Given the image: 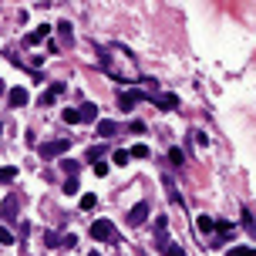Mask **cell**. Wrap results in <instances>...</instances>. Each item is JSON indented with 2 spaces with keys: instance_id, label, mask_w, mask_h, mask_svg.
I'll return each mask as SVG.
<instances>
[{
  "instance_id": "obj_27",
  "label": "cell",
  "mask_w": 256,
  "mask_h": 256,
  "mask_svg": "<svg viewBox=\"0 0 256 256\" xmlns=\"http://www.w3.org/2000/svg\"><path fill=\"white\" fill-rule=\"evenodd\" d=\"M88 256H101V253H98V250H94V253H88Z\"/></svg>"
},
{
  "instance_id": "obj_9",
  "label": "cell",
  "mask_w": 256,
  "mask_h": 256,
  "mask_svg": "<svg viewBox=\"0 0 256 256\" xmlns=\"http://www.w3.org/2000/svg\"><path fill=\"white\" fill-rule=\"evenodd\" d=\"M7 101H10L14 108H24V105L31 101V94H27V88H14V91L7 94Z\"/></svg>"
},
{
  "instance_id": "obj_28",
  "label": "cell",
  "mask_w": 256,
  "mask_h": 256,
  "mask_svg": "<svg viewBox=\"0 0 256 256\" xmlns=\"http://www.w3.org/2000/svg\"><path fill=\"white\" fill-rule=\"evenodd\" d=\"M0 135H3V125H0Z\"/></svg>"
},
{
  "instance_id": "obj_20",
  "label": "cell",
  "mask_w": 256,
  "mask_h": 256,
  "mask_svg": "<svg viewBox=\"0 0 256 256\" xmlns=\"http://www.w3.org/2000/svg\"><path fill=\"white\" fill-rule=\"evenodd\" d=\"M44 246H47V250H54V246H61V239H57V233H44Z\"/></svg>"
},
{
  "instance_id": "obj_18",
  "label": "cell",
  "mask_w": 256,
  "mask_h": 256,
  "mask_svg": "<svg viewBox=\"0 0 256 256\" xmlns=\"http://www.w3.org/2000/svg\"><path fill=\"white\" fill-rule=\"evenodd\" d=\"M226 256H256V250H250V246H233Z\"/></svg>"
},
{
  "instance_id": "obj_7",
  "label": "cell",
  "mask_w": 256,
  "mask_h": 256,
  "mask_svg": "<svg viewBox=\"0 0 256 256\" xmlns=\"http://www.w3.org/2000/svg\"><path fill=\"white\" fill-rule=\"evenodd\" d=\"M44 37H51V27H47V24H41L37 31H31V34L24 37V44H27V47H34V44H41V41H44Z\"/></svg>"
},
{
  "instance_id": "obj_15",
  "label": "cell",
  "mask_w": 256,
  "mask_h": 256,
  "mask_svg": "<svg viewBox=\"0 0 256 256\" xmlns=\"http://www.w3.org/2000/svg\"><path fill=\"white\" fill-rule=\"evenodd\" d=\"M94 206H98V196H94V192H85V196H81V209H85V213H91Z\"/></svg>"
},
{
  "instance_id": "obj_22",
  "label": "cell",
  "mask_w": 256,
  "mask_h": 256,
  "mask_svg": "<svg viewBox=\"0 0 256 256\" xmlns=\"http://www.w3.org/2000/svg\"><path fill=\"white\" fill-rule=\"evenodd\" d=\"M111 159H115V165H125V162H128V148H118Z\"/></svg>"
},
{
  "instance_id": "obj_24",
  "label": "cell",
  "mask_w": 256,
  "mask_h": 256,
  "mask_svg": "<svg viewBox=\"0 0 256 256\" xmlns=\"http://www.w3.org/2000/svg\"><path fill=\"white\" fill-rule=\"evenodd\" d=\"M61 169H64L68 175H74V172H78V162H71V159H64V162H61Z\"/></svg>"
},
{
  "instance_id": "obj_25",
  "label": "cell",
  "mask_w": 256,
  "mask_h": 256,
  "mask_svg": "<svg viewBox=\"0 0 256 256\" xmlns=\"http://www.w3.org/2000/svg\"><path fill=\"white\" fill-rule=\"evenodd\" d=\"M57 31H61V37H68V41H71V24H68V20H61V24H57Z\"/></svg>"
},
{
  "instance_id": "obj_23",
  "label": "cell",
  "mask_w": 256,
  "mask_h": 256,
  "mask_svg": "<svg viewBox=\"0 0 256 256\" xmlns=\"http://www.w3.org/2000/svg\"><path fill=\"white\" fill-rule=\"evenodd\" d=\"M94 175L105 179V175H108V162H94Z\"/></svg>"
},
{
  "instance_id": "obj_10",
  "label": "cell",
  "mask_w": 256,
  "mask_h": 256,
  "mask_svg": "<svg viewBox=\"0 0 256 256\" xmlns=\"http://www.w3.org/2000/svg\"><path fill=\"white\" fill-rule=\"evenodd\" d=\"M78 118H81V122H94V118H98V105H81V108H78Z\"/></svg>"
},
{
  "instance_id": "obj_12",
  "label": "cell",
  "mask_w": 256,
  "mask_h": 256,
  "mask_svg": "<svg viewBox=\"0 0 256 256\" xmlns=\"http://www.w3.org/2000/svg\"><path fill=\"white\" fill-rule=\"evenodd\" d=\"M115 131H118V125H115V122H108V118H105V122H98V135H101V138H111Z\"/></svg>"
},
{
  "instance_id": "obj_26",
  "label": "cell",
  "mask_w": 256,
  "mask_h": 256,
  "mask_svg": "<svg viewBox=\"0 0 256 256\" xmlns=\"http://www.w3.org/2000/svg\"><path fill=\"white\" fill-rule=\"evenodd\" d=\"M169 159H172V162L179 165V162H182V159H185V155H182V152H179V148H172V152H169Z\"/></svg>"
},
{
  "instance_id": "obj_2",
  "label": "cell",
  "mask_w": 256,
  "mask_h": 256,
  "mask_svg": "<svg viewBox=\"0 0 256 256\" xmlns=\"http://www.w3.org/2000/svg\"><path fill=\"white\" fill-rule=\"evenodd\" d=\"M91 239H98V243H108V239H115V226H111L108 219H94V222H91Z\"/></svg>"
},
{
  "instance_id": "obj_5",
  "label": "cell",
  "mask_w": 256,
  "mask_h": 256,
  "mask_svg": "<svg viewBox=\"0 0 256 256\" xmlns=\"http://www.w3.org/2000/svg\"><path fill=\"white\" fill-rule=\"evenodd\" d=\"M148 216V202H135L131 209H128V226H142Z\"/></svg>"
},
{
  "instance_id": "obj_11",
  "label": "cell",
  "mask_w": 256,
  "mask_h": 256,
  "mask_svg": "<svg viewBox=\"0 0 256 256\" xmlns=\"http://www.w3.org/2000/svg\"><path fill=\"white\" fill-rule=\"evenodd\" d=\"M159 250H162L165 256H185L182 246H179V243H169V239H165V243H159Z\"/></svg>"
},
{
  "instance_id": "obj_13",
  "label": "cell",
  "mask_w": 256,
  "mask_h": 256,
  "mask_svg": "<svg viewBox=\"0 0 256 256\" xmlns=\"http://www.w3.org/2000/svg\"><path fill=\"white\" fill-rule=\"evenodd\" d=\"M165 229H169V219L159 216V219H155V236H159V243H165ZM159 243H155V246H159Z\"/></svg>"
},
{
  "instance_id": "obj_21",
  "label": "cell",
  "mask_w": 256,
  "mask_h": 256,
  "mask_svg": "<svg viewBox=\"0 0 256 256\" xmlns=\"http://www.w3.org/2000/svg\"><path fill=\"white\" fill-rule=\"evenodd\" d=\"M10 243H14L10 229H7V226H0V246H10Z\"/></svg>"
},
{
  "instance_id": "obj_4",
  "label": "cell",
  "mask_w": 256,
  "mask_h": 256,
  "mask_svg": "<svg viewBox=\"0 0 256 256\" xmlns=\"http://www.w3.org/2000/svg\"><path fill=\"white\" fill-rule=\"evenodd\" d=\"M17 209H20V196H17V192H10L7 199L0 202V213H3L7 219H17Z\"/></svg>"
},
{
  "instance_id": "obj_6",
  "label": "cell",
  "mask_w": 256,
  "mask_h": 256,
  "mask_svg": "<svg viewBox=\"0 0 256 256\" xmlns=\"http://www.w3.org/2000/svg\"><path fill=\"white\" fill-rule=\"evenodd\" d=\"M148 98H152L162 111H175L179 108V98H175V94H148Z\"/></svg>"
},
{
  "instance_id": "obj_16",
  "label": "cell",
  "mask_w": 256,
  "mask_h": 256,
  "mask_svg": "<svg viewBox=\"0 0 256 256\" xmlns=\"http://www.w3.org/2000/svg\"><path fill=\"white\" fill-rule=\"evenodd\" d=\"M61 118H64L68 125H78V122H81V118H78V108H64V111H61Z\"/></svg>"
},
{
  "instance_id": "obj_17",
  "label": "cell",
  "mask_w": 256,
  "mask_h": 256,
  "mask_svg": "<svg viewBox=\"0 0 256 256\" xmlns=\"http://www.w3.org/2000/svg\"><path fill=\"white\" fill-rule=\"evenodd\" d=\"M196 226H199V233H213V229H216V222L209 219V216H199V222H196Z\"/></svg>"
},
{
  "instance_id": "obj_8",
  "label": "cell",
  "mask_w": 256,
  "mask_h": 256,
  "mask_svg": "<svg viewBox=\"0 0 256 256\" xmlns=\"http://www.w3.org/2000/svg\"><path fill=\"white\" fill-rule=\"evenodd\" d=\"M64 91V85H61V81H57V85H51V88H47V91L41 94V108H47V105H54L57 101V94Z\"/></svg>"
},
{
  "instance_id": "obj_3",
  "label": "cell",
  "mask_w": 256,
  "mask_h": 256,
  "mask_svg": "<svg viewBox=\"0 0 256 256\" xmlns=\"http://www.w3.org/2000/svg\"><path fill=\"white\" fill-rule=\"evenodd\" d=\"M142 101H148V91H142V88L122 91V108H125V111H131L135 105H142Z\"/></svg>"
},
{
  "instance_id": "obj_19",
  "label": "cell",
  "mask_w": 256,
  "mask_h": 256,
  "mask_svg": "<svg viewBox=\"0 0 256 256\" xmlns=\"http://www.w3.org/2000/svg\"><path fill=\"white\" fill-rule=\"evenodd\" d=\"M14 175H17V169H14V165H7V169H0V182H10Z\"/></svg>"
},
{
  "instance_id": "obj_14",
  "label": "cell",
  "mask_w": 256,
  "mask_h": 256,
  "mask_svg": "<svg viewBox=\"0 0 256 256\" xmlns=\"http://www.w3.org/2000/svg\"><path fill=\"white\" fill-rule=\"evenodd\" d=\"M128 159H148V145H142V142L131 145V148H128Z\"/></svg>"
},
{
  "instance_id": "obj_1",
  "label": "cell",
  "mask_w": 256,
  "mask_h": 256,
  "mask_svg": "<svg viewBox=\"0 0 256 256\" xmlns=\"http://www.w3.org/2000/svg\"><path fill=\"white\" fill-rule=\"evenodd\" d=\"M68 148H71V138H54V142H44V145H41V159H44V162L61 159Z\"/></svg>"
}]
</instances>
